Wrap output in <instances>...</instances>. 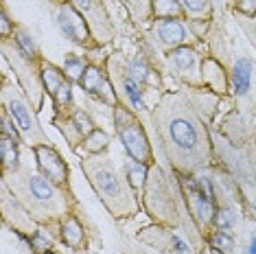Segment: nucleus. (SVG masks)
I'll list each match as a JSON object with an SVG mask.
<instances>
[{
  "instance_id": "nucleus-17",
  "label": "nucleus",
  "mask_w": 256,
  "mask_h": 254,
  "mask_svg": "<svg viewBox=\"0 0 256 254\" xmlns=\"http://www.w3.org/2000/svg\"><path fill=\"white\" fill-rule=\"evenodd\" d=\"M186 20H151V33H154V42L160 50L171 53L180 46H188L193 42V33L184 24Z\"/></svg>"
},
{
  "instance_id": "nucleus-14",
  "label": "nucleus",
  "mask_w": 256,
  "mask_h": 254,
  "mask_svg": "<svg viewBox=\"0 0 256 254\" xmlns=\"http://www.w3.org/2000/svg\"><path fill=\"white\" fill-rule=\"evenodd\" d=\"M0 190H2V198H0V210H2V222L7 224V226L14 230L16 234H20L22 239H26V236L36 234L38 230H40V226H38L36 219L28 215V210L20 204L18 198H16V195L11 193L9 186H7L4 182H2V186H0Z\"/></svg>"
},
{
  "instance_id": "nucleus-22",
  "label": "nucleus",
  "mask_w": 256,
  "mask_h": 254,
  "mask_svg": "<svg viewBox=\"0 0 256 254\" xmlns=\"http://www.w3.org/2000/svg\"><path fill=\"white\" fill-rule=\"evenodd\" d=\"M127 66H130V72L134 74V79H136V82L140 84L142 88H144V86H151V88H162L158 72H154V68H151L149 60L142 53L134 55L132 60L127 62Z\"/></svg>"
},
{
  "instance_id": "nucleus-31",
  "label": "nucleus",
  "mask_w": 256,
  "mask_h": 254,
  "mask_svg": "<svg viewBox=\"0 0 256 254\" xmlns=\"http://www.w3.org/2000/svg\"><path fill=\"white\" fill-rule=\"evenodd\" d=\"M86 68H88V62H86L84 57H79V55H74V53H68L66 57H64L62 70L68 77V82L79 84L81 77H84V72H86Z\"/></svg>"
},
{
  "instance_id": "nucleus-29",
  "label": "nucleus",
  "mask_w": 256,
  "mask_h": 254,
  "mask_svg": "<svg viewBox=\"0 0 256 254\" xmlns=\"http://www.w3.org/2000/svg\"><path fill=\"white\" fill-rule=\"evenodd\" d=\"M110 142H112V138H110V134L106 130H96L92 132V134L84 140V152L86 156H98V154H106L108 152V147H110Z\"/></svg>"
},
{
  "instance_id": "nucleus-28",
  "label": "nucleus",
  "mask_w": 256,
  "mask_h": 254,
  "mask_svg": "<svg viewBox=\"0 0 256 254\" xmlns=\"http://www.w3.org/2000/svg\"><path fill=\"white\" fill-rule=\"evenodd\" d=\"M186 20H210L212 0H180Z\"/></svg>"
},
{
  "instance_id": "nucleus-32",
  "label": "nucleus",
  "mask_w": 256,
  "mask_h": 254,
  "mask_svg": "<svg viewBox=\"0 0 256 254\" xmlns=\"http://www.w3.org/2000/svg\"><path fill=\"white\" fill-rule=\"evenodd\" d=\"M53 106H55V114L57 112H66V110L74 108L72 103V82H66L60 90L53 94Z\"/></svg>"
},
{
  "instance_id": "nucleus-26",
  "label": "nucleus",
  "mask_w": 256,
  "mask_h": 254,
  "mask_svg": "<svg viewBox=\"0 0 256 254\" xmlns=\"http://www.w3.org/2000/svg\"><path fill=\"white\" fill-rule=\"evenodd\" d=\"M206 244L214 254H236V236L230 230H212Z\"/></svg>"
},
{
  "instance_id": "nucleus-19",
  "label": "nucleus",
  "mask_w": 256,
  "mask_h": 254,
  "mask_svg": "<svg viewBox=\"0 0 256 254\" xmlns=\"http://www.w3.org/2000/svg\"><path fill=\"white\" fill-rule=\"evenodd\" d=\"M202 79H204V88H208L217 96H224V94H230L232 92L230 70L217 60V57H204Z\"/></svg>"
},
{
  "instance_id": "nucleus-39",
  "label": "nucleus",
  "mask_w": 256,
  "mask_h": 254,
  "mask_svg": "<svg viewBox=\"0 0 256 254\" xmlns=\"http://www.w3.org/2000/svg\"><path fill=\"white\" fill-rule=\"evenodd\" d=\"M252 108H254V112H256V90H254V94H252Z\"/></svg>"
},
{
  "instance_id": "nucleus-2",
  "label": "nucleus",
  "mask_w": 256,
  "mask_h": 254,
  "mask_svg": "<svg viewBox=\"0 0 256 254\" xmlns=\"http://www.w3.org/2000/svg\"><path fill=\"white\" fill-rule=\"evenodd\" d=\"M140 202H142L144 212L156 224L182 230L197 250L208 246L188 210V204H186L184 190L180 186L176 171L166 173L158 162L151 164L147 182H144V188L140 193Z\"/></svg>"
},
{
  "instance_id": "nucleus-37",
  "label": "nucleus",
  "mask_w": 256,
  "mask_h": 254,
  "mask_svg": "<svg viewBox=\"0 0 256 254\" xmlns=\"http://www.w3.org/2000/svg\"><path fill=\"white\" fill-rule=\"evenodd\" d=\"M234 4V11L241 16H248V18H254L256 16V0H232Z\"/></svg>"
},
{
  "instance_id": "nucleus-15",
  "label": "nucleus",
  "mask_w": 256,
  "mask_h": 254,
  "mask_svg": "<svg viewBox=\"0 0 256 254\" xmlns=\"http://www.w3.org/2000/svg\"><path fill=\"white\" fill-rule=\"evenodd\" d=\"M79 88L86 92L88 96H92V99L101 101L103 106H110V108H116L118 106V96H116V90L112 82H110L108 77V70H106V64H92L88 62V68H86L84 77H81L79 82Z\"/></svg>"
},
{
  "instance_id": "nucleus-27",
  "label": "nucleus",
  "mask_w": 256,
  "mask_h": 254,
  "mask_svg": "<svg viewBox=\"0 0 256 254\" xmlns=\"http://www.w3.org/2000/svg\"><path fill=\"white\" fill-rule=\"evenodd\" d=\"M14 40L16 44L22 48V53H26L31 60H36V62H42L44 60V55H42V50H40V46H38V40L33 38V33L28 31V28L24 26H16V31H14Z\"/></svg>"
},
{
  "instance_id": "nucleus-23",
  "label": "nucleus",
  "mask_w": 256,
  "mask_h": 254,
  "mask_svg": "<svg viewBox=\"0 0 256 254\" xmlns=\"http://www.w3.org/2000/svg\"><path fill=\"white\" fill-rule=\"evenodd\" d=\"M241 224V210H238L234 200H226L219 204L217 217H214V230H230L234 232V228Z\"/></svg>"
},
{
  "instance_id": "nucleus-40",
  "label": "nucleus",
  "mask_w": 256,
  "mask_h": 254,
  "mask_svg": "<svg viewBox=\"0 0 256 254\" xmlns=\"http://www.w3.org/2000/svg\"><path fill=\"white\" fill-rule=\"evenodd\" d=\"M55 4H62V2H68V0H53Z\"/></svg>"
},
{
  "instance_id": "nucleus-11",
  "label": "nucleus",
  "mask_w": 256,
  "mask_h": 254,
  "mask_svg": "<svg viewBox=\"0 0 256 254\" xmlns=\"http://www.w3.org/2000/svg\"><path fill=\"white\" fill-rule=\"evenodd\" d=\"M202 62H204V57L190 44L180 46V48L166 53V64L171 68V72L176 74L186 88H204Z\"/></svg>"
},
{
  "instance_id": "nucleus-38",
  "label": "nucleus",
  "mask_w": 256,
  "mask_h": 254,
  "mask_svg": "<svg viewBox=\"0 0 256 254\" xmlns=\"http://www.w3.org/2000/svg\"><path fill=\"white\" fill-rule=\"evenodd\" d=\"M248 210H250V217L256 222V195H252V200L248 202Z\"/></svg>"
},
{
  "instance_id": "nucleus-12",
  "label": "nucleus",
  "mask_w": 256,
  "mask_h": 254,
  "mask_svg": "<svg viewBox=\"0 0 256 254\" xmlns=\"http://www.w3.org/2000/svg\"><path fill=\"white\" fill-rule=\"evenodd\" d=\"M70 2L74 4V9L86 18L92 38H94V42L98 46H106V44L112 42L116 31H114L112 18H110L103 0H70Z\"/></svg>"
},
{
  "instance_id": "nucleus-42",
  "label": "nucleus",
  "mask_w": 256,
  "mask_h": 254,
  "mask_svg": "<svg viewBox=\"0 0 256 254\" xmlns=\"http://www.w3.org/2000/svg\"><path fill=\"white\" fill-rule=\"evenodd\" d=\"M212 254H214V252H212Z\"/></svg>"
},
{
  "instance_id": "nucleus-10",
  "label": "nucleus",
  "mask_w": 256,
  "mask_h": 254,
  "mask_svg": "<svg viewBox=\"0 0 256 254\" xmlns=\"http://www.w3.org/2000/svg\"><path fill=\"white\" fill-rule=\"evenodd\" d=\"M53 125L60 130V134L66 138V142L72 149H79L86 138L96 130V123L92 120L90 112L77 106L66 110V112H57L53 116Z\"/></svg>"
},
{
  "instance_id": "nucleus-36",
  "label": "nucleus",
  "mask_w": 256,
  "mask_h": 254,
  "mask_svg": "<svg viewBox=\"0 0 256 254\" xmlns=\"http://www.w3.org/2000/svg\"><path fill=\"white\" fill-rule=\"evenodd\" d=\"M234 18L238 20L243 33L250 38V42H252V46L256 48V16H254V18H248V16H241V14H236V11H234Z\"/></svg>"
},
{
  "instance_id": "nucleus-25",
  "label": "nucleus",
  "mask_w": 256,
  "mask_h": 254,
  "mask_svg": "<svg viewBox=\"0 0 256 254\" xmlns=\"http://www.w3.org/2000/svg\"><path fill=\"white\" fill-rule=\"evenodd\" d=\"M186 20L180 0H151V20Z\"/></svg>"
},
{
  "instance_id": "nucleus-41",
  "label": "nucleus",
  "mask_w": 256,
  "mask_h": 254,
  "mask_svg": "<svg viewBox=\"0 0 256 254\" xmlns=\"http://www.w3.org/2000/svg\"><path fill=\"white\" fill-rule=\"evenodd\" d=\"M46 254H55V252H53V250H50V252H46Z\"/></svg>"
},
{
  "instance_id": "nucleus-8",
  "label": "nucleus",
  "mask_w": 256,
  "mask_h": 254,
  "mask_svg": "<svg viewBox=\"0 0 256 254\" xmlns=\"http://www.w3.org/2000/svg\"><path fill=\"white\" fill-rule=\"evenodd\" d=\"M103 64H106L108 77L114 86L118 101L125 103L127 108H132L138 116H140V114H147L149 108H147V101H144L142 86L134 79V74L130 72V66H127V62L123 60V55L112 53Z\"/></svg>"
},
{
  "instance_id": "nucleus-20",
  "label": "nucleus",
  "mask_w": 256,
  "mask_h": 254,
  "mask_svg": "<svg viewBox=\"0 0 256 254\" xmlns=\"http://www.w3.org/2000/svg\"><path fill=\"white\" fill-rule=\"evenodd\" d=\"M57 234H60L62 244L66 248H70L72 252H86L88 250V232H86L84 224H81V219L77 217L74 210L60 222Z\"/></svg>"
},
{
  "instance_id": "nucleus-9",
  "label": "nucleus",
  "mask_w": 256,
  "mask_h": 254,
  "mask_svg": "<svg viewBox=\"0 0 256 254\" xmlns=\"http://www.w3.org/2000/svg\"><path fill=\"white\" fill-rule=\"evenodd\" d=\"M55 22H57V28L62 31V36L66 40H70L72 44L81 46L86 50H92V48H98V44L94 42L90 33V26L86 18L74 9V4L68 0V2H62L57 4L55 9Z\"/></svg>"
},
{
  "instance_id": "nucleus-1",
  "label": "nucleus",
  "mask_w": 256,
  "mask_h": 254,
  "mask_svg": "<svg viewBox=\"0 0 256 254\" xmlns=\"http://www.w3.org/2000/svg\"><path fill=\"white\" fill-rule=\"evenodd\" d=\"M151 120L176 173L195 176L214 166V142L190 92H162Z\"/></svg>"
},
{
  "instance_id": "nucleus-6",
  "label": "nucleus",
  "mask_w": 256,
  "mask_h": 254,
  "mask_svg": "<svg viewBox=\"0 0 256 254\" xmlns=\"http://www.w3.org/2000/svg\"><path fill=\"white\" fill-rule=\"evenodd\" d=\"M112 120L116 127V136H118L120 145L125 147L127 156L147 166L156 164L154 147H151V140L147 136V130H144L140 116L132 108H127L125 103H118L112 110Z\"/></svg>"
},
{
  "instance_id": "nucleus-4",
  "label": "nucleus",
  "mask_w": 256,
  "mask_h": 254,
  "mask_svg": "<svg viewBox=\"0 0 256 254\" xmlns=\"http://www.w3.org/2000/svg\"><path fill=\"white\" fill-rule=\"evenodd\" d=\"M81 171L86 173L98 202L114 219H130L142 208V202L127 180L125 171L118 169L106 154L84 156Z\"/></svg>"
},
{
  "instance_id": "nucleus-5",
  "label": "nucleus",
  "mask_w": 256,
  "mask_h": 254,
  "mask_svg": "<svg viewBox=\"0 0 256 254\" xmlns=\"http://www.w3.org/2000/svg\"><path fill=\"white\" fill-rule=\"evenodd\" d=\"M0 103L2 110L9 114V118L14 120V125L18 127L22 140L28 147H38V145H53L50 138L46 136V132L42 130L40 120L36 116V108L31 106L28 96L22 92L20 86L11 84L7 77H2V88H0Z\"/></svg>"
},
{
  "instance_id": "nucleus-16",
  "label": "nucleus",
  "mask_w": 256,
  "mask_h": 254,
  "mask_svg": "<svg viewBox=\"0 0 256 254\" xmlns=\"http://www.w3.org/2000/svg\"><path fill=\"white\" fill-rule=\"evenodd\" d=\"M31 152H33V158H36L38 171L42 176H46L50 182L60 184L62 188L70 190V166H68L64 156L53 145H38Z\"/></svg>"
},
{
  "instance_id": "nucleus-24",
  "label": "nucleus",
  "mask_w": 256,
  "mask_h": 254,
  "mask_svg": "<svg viewBox=\"0 0 256 254\" xmlns=\"http://www.w3.org/2000/svg\"><path fill=\"white\" fill-rule=\"evenodd\" d=\"M40 74H42L44 90H46V94H48L50 99H53L55 92L68 82V77L64 74L62 68H57L55 64H50L48 60H42V62H40Z\"/></svg>"
},
{
  "instance_id": "nucleus-3",
  "label": "nucleus",
  "mask_w": 256,
  "mask_h": 254,
  "mask_svg": "<svg viewBox=\"0 0 256 254\" xmlns=\"http://www.w3.org/2000/svg\"><path fill=\"white\" fill-rule=\"evenodd\" d=\"M2 182L28 210V215L36 219L40 228L53 226L55 230H60L62 219L77 208V200L72 198L70 190L50 182L28 164H22L18 171L2 176Z\"/></svg>"
},
{
  "instance_id": "nucleus-33",
  "label": "nucleus",
  "mask_w": 256,
  "mask_h": 254,
  "mask_svg": "<svg viewBox=\"0 0 256 254\" xmlns=\"http://www.w3.org/2000/svg\"><path fill=\"white\" fill-rule=\"evenodd\" d=\"M243 226H246V232L241 239V254H256V222L248 217L243 219Z\"/></svg>"
},
{
  "instance_id": "nucleus-21",
  "label": "nucleus",
  "mask_w": 256,
  "mask_h": 254,
  "mask_svg": "<svg viewBox=\"0 0 256 254\" xmlns=\"http://www.w3.org/2000/svg\"><path fill=\"white\" fill-rule=\"evenodd\" d=\"M20 147H22V142H18L16 138L0 132V162H2V176H9V173L18 171L22 166Z\"/></svg>"
},
{
  "instance_id": "nucleus-35",
  "label": "nucleus",
  "mask_w": 256,
  "mask_h": 254,
  "mask_svg": "<svg viewBox=\"0 0 256 254\" xmlns=\"http://www.w3.org/2000/svg\"><path fill=\"white\" fill-rule=\"evenodd\" d=\"M16 26H18V24L11 20L7 7L2 4V7H0V38H2V40H11V38H14Z\"/></svg>"
},
{
  "instance_id": "nucleus-34",
  "label": "nucleus",
  "mask_w": 256,
  "mask_h": 254,
  "mask_svg": "<svg viewBox=\"0 0 256 254\" xmlns=\"http://www.w3.org/2000/svg\"><path fill=\"white\" fill-rule=\"evenodd\" d=\"M130 7L134 20L138 22H149L151 20V0H125Z\"/></svg>"
},
{
  "instance_id": "nucleus-18",
  "label": "nucleus",
  "mask_w": 256,
  "mask_h": 254,
  "mask_svg": "<svg viewBox=\"0 0 256 254\" xmlns=\"http://www.w3.org/2000/svg\"><path fill=\"white\" fill-rule=\"evenodd\" d=\"M230 84L232 94L238 101L252 99V82H254V62L248 55H236L234 62L230 64Z\"/></svg>"
},
{
  "instance_id": "nucleus-7",
  "label": "nucleus",
  "mask_w": 256,
  "mask_h": 254,
  "mask_svg": "<svg viewBox=\"0 0 256 254\" xmlns=\"http://www.w3.org/2000/svg\"><path fill=\"white\" fill-rule=\"evenodd\" d=\"M2 57L4 62L11 66V70L16 72V79H18V86L22 88V92L28 96L31 106L38 110H42L44 103V84H42V74H40V62L31 60L26 53H22V48L14 40H2Z\"/></svg>"
},
{
  "instance_id": "nucleus-30",
  "label": "nucleus",
  "mask_w": 256,
  "mask_h": 254,
  "mask_svg": "<svg viewBox=\"0 0 256 254\" xmlns=\"http://www.w3.org/2000/svg\"><path fill=\"white\" fill-rule=\"evenodd\" d=\"M123 171H125V176H127V180H130V184L134 186V190H140V193H142L144 182H147V176H149V166L142 164V162H138V160H132L130 158V162H125Z\"/></svg>"
},
{
  "instance_id": "nucleus-13",
  "label": "nucleus",
  "mask_w": 256,
  "mask_h": 254,
  "mask_svg": "<svg viewBox=\"0 0 256 254\" xmlns=\"http://www.w3.org/2000/svg\"><path fill=\"white\" fill-rule=\"evenodd\" d=\"M140 244H147L151 248L166 254H197L200 250L188 244L182 234L176 232V228H168V226H160V224H154V226L140 230V234L136 236Z\"/></svg>"
}]
</instances>
